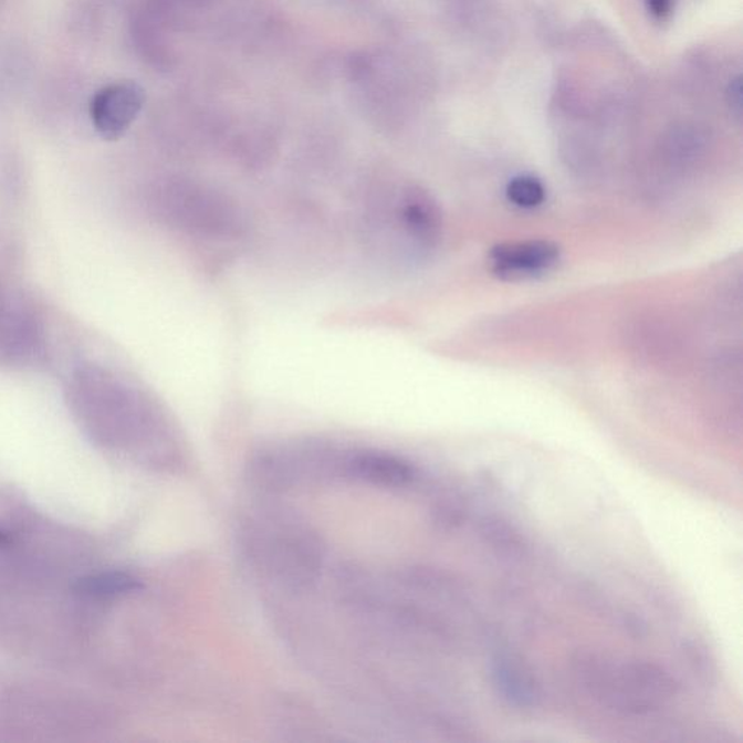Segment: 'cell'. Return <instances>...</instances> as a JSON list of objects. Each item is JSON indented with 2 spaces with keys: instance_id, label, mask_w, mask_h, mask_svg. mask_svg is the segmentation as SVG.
I'll use <instances>...</instances> for the list:
<instances>
[{
  "instance_id": "cell-1",
  "label": "cell",
  "mask_w": 743,
  "mask_h": 743,
  "mask_svg": "<svg viewBox=\"0 0 743 743\" xmlns=\"http://www.w3.org/2000/svg\"><path fill=\"white\" fill-rule=\"evenodd\" d=\"M491 269L504 281H526L551 272L561 260V250L547 240L514 241L495 245Z\"/></svg>"
},
{
  "instance_id": "cell-2",
  "label": "cell",
  "mask_w": 743,
  "mask_h": 743,
  "mask_svg": "<svg viewBox=\"0 0 743 743\" xmlns=\"http://www.w3.org/2000/svg\"><path fill=\"white\" fill-rule=\"evenodd\" d=\"M146 102L143 87L134 82H119L96 93L91 104L92 123L106 139L124 136Z\"/></svg>"
},
{
  "instance_id": "cell-3",
  "label": "cell",
  "mask_w": 743,
  "mask_h": 743,
  "mask_svg": "<svg viewBox=\"0 0 743 743\" xmlns=\"http://www.w3.org/2000/svg\"><path fill=\"white\" fill-rule=\"evenodd\" d=\"M398 220L404 232L421 249H431L440 239L441 212L426 190L408 188L398 202Z\"/></svg>"
},
{
  "instance_id": "cell-4",
  "label": "cell",
  "mask_w": 743,
  "mask_h": 743,
  "mask_svg": "<svg viewBox=\"0 0 743 743\" xmlns=\"http://www.w3.org/2000/svg\"><path fill=\"white\" fill-rule=\"evenodd\" d=\"M491 680L496 693L517 709L536 708L541 701V687L522 661L500 655L491 661Z\"/></svg>"
},
{
  "instance_id": "cell-5",
  "label": "cell",
  "mask_w": 743,
  "mask_h": 743,
  "mask_svg": "<svg viewBox=\"0 0 743 743\" xmlns=\"http://www.w3.org/2000/svg\"><path fill=\"white\" fill-rule=\"evenodd\" d=\"M353 464L357 475L384 486H406L416 477L415 468L410 463L391 454H362Z\"/></svg>"
},
{
  "instance_id": "cell-6",
  "label": "cell",
  "mask_w": 743,
  "mask_h": 743,
  "mask_svg": "<svg viewBox=\"0 0 743 743\" xmlns=\"http://www.w3.org/2000/svg\"><path fill=\"white\" fill-rule=\"evenodd\" d=\"M143 585L137 578L124 573H105L91 575L79 579L74 584V592L87 597H114L123 596L142 589Z\"/></svg>"
},
{
  "instance_id": "cell-7",
  "label": "cell",
  "mask_w": 743,
  "mask_h": 743,
  "mask_svg": "<svg viewBox=\"0 0 743 743\" xmlns=\"http://www.w3.org/2000/svg\"><path fill=\"white\" fill-rule=\"evenodd\" d=\"M482 537L491 547L504 554H519L523 550V538L509 522L499 517H486L481 522Z\"/></svg>"
},
{
  "instance_id": "cell-8",
  "label": "cell",
  "mask_w": 743,
  "mask_h": 743,
  "mask_svg": "<svg viewBox=\"0 0 743 743\" xmlns=\"http://www.w3.org/2000/svg\"><path fill=\"white\" fill-rule=\"evenodd\" d=\"M507 198L515 207L533 209L541 207L546 199L545 185L534 176H517L507 186Z\"/></svg>"
},
{
  "instance_id": "cell-9",
  "label": "cell",
  "mask_w": 743,
  "mask_h": 743,
  "mask_svg": "<svg viewBox=\"0 0 743 743\" xmlns=\"http://www.w3.org/2000/svg\"><path fill=\"white\" fill-rule=\"evenodd\" d=\"M649 11L653 17L666 18L670 13L671 0H647Z\"/></svg>"
},
{
  "instance_id": "cell-10",
  "label": "cell",
  "mask_w": 743,
  "mask_h": 743,
  "mask_svg": "<svg viewBox=\"0 0 743 743\" xmlns=\"http://www.w3.org/2000/svg\"><path fill=\"white\" fill-rule=\"evenodd\" d=\"M9 543H11V538H9L8 533L0 531V546H7Z\"/></svg>"
}]
</instances>
